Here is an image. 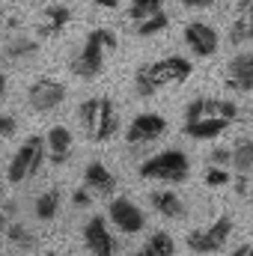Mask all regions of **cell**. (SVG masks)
<instances>
[{"label": "cell", "mask_w": 253, "mask_h": 256, "mask_svg": "<svg viewBox=\"0 0 253 256\" xmlns=\"http://www.w3.org/2000/svg\"><path fill=\"white\" fill-rule=\"evenodd\" d=\"M230 232H232V218L230 214H220L212 226H206V230H190L188 232V248L194 254H218L224 244H226V238H230Z\"/></svg>", "instance_id": "cell-5"}, {"label": "cell", "mask_w": 253, "mask_h": 256, "mask_svg": "<svg viewBox=\"0 0 253 256\" xmlns=\"http://www.w3.org/2000/svg\"><path fill=\"white\" fill-rule=\"evenodd\" d=\"M149 200H152V208L158 214H164V218H185V202L173 191H152Z\"/></svg>", "instance_id": "cell-17"}, {"label": "cell", "mask_w": 253, "mask_h": 256, "mask_svg": "<svg viewBox=\"0 0 253 256\" xmlns=\"http://www.w3.org/2000/svg\"><path fill=\"white\" fill-rule=\"evenodd\" d=\"M131 256H140V250H137V254H131Z\"/></svg>", "instance_id": "cell-38"}, {"label": "cell", "mask_w": 253, "mask_h": 256, "mask_svg": "<svg viewBox=\"0 0 253 256\" xmlns=\"http://www.w3.org/2000/svg\"><path fill=\"white\" fill-rule=\"evenodd\" d=\"M131 6H140V9H146L149 15H152V12H161V0H131Z\"/></svg>", "instance_id": "cell-29"}, {"label": "cell", "mask_w": 253, "mask_h": 256, "mask_svg": "<svg viewBox=\"0 0 253 256\" xmlns=\"http://www.w3.org/2000/svg\"><path fill=\"white\" fill-rule=\"evenodd\" d=\"M72 200H74V206H78V208H86V206L92 202V200H90V191H86V188L74 191V196H72Z\"/></svg>", "instance_id": "cell-30"}, {"label": "cell", "mask_w": 253, "mask_h": 256, "mask_svg": "<svg viewBox=\"0 0 253 256\" xmlns=\"http://www.w3.org/2000/svg\"><path fill=\"white\" fill-rule=\"evenodd\" d=\"M66 84L57 78H39L30 84L27 90V104L36 110V114H48V110H57L66 102Z\"/></svg>", "instance_id": "cell-6"}, {"label": "cell", "mask_w": 253, "mask_h": 256, "mask_svg": "<svg viewBox=\"0 0 253 256\" xmlns=\"http://www.w3.org/2000/svg\"><path fill=\"white\" fill-rule=\"evenodd\" d=\"M68 21H72V9H68V6H48L45 15H42L39 36H57Z\"/></svg>", "instance_id": "cell-18"}, {"label": "cell", "mask_w": 253, "mask_h": 256, "mask_svg": "<svg viewBox=\"0 0 253 256\" xmlns=\"http://www.w3.org/2000/svg\"><path fill=\"white\" fill-rule=\"evenodd\" d=\"M68 155H72V131L63 126H54L48 131V158H51V164H66L68 161Z\"/></svg>", "instance_id": "cell-15"}, {"label": "cell", "mask_w": 253, "mask_h": 256, "mask_svg": "<svg viewBox=\"0 0 253 256\" xmlns=\"http://www.w3.org/2000/svg\"><path fill=\"white\" fill-rule=\"evenodd\" d=\"M116 45H120V42H116V36H114L110 30H104V27L92 30V33L86 36L80 54L72 60V72H74L78 78H96V74L102 72V66H104V51H114Z\"/></svg>", "instance_id": "cell-1"}, {"label": "cell", "mask_w": 253, "mask_h": 256, "mask_svg": "<svg viewBox=\"0 0 253 256\" xmlns=\"http://www.w3.org/2000/svg\"><path fill=\"white\" fill-rule=\"evenodd\" d=\"M185 42L190 45L194 54L208 57V54L218 51V42H220V39H218L214 27H208V24H202V21H190L188 27H185Z\"/></svg>", "instance_id": "cell-10"}, {"label": "cell", "mask_w": 253, "mask_h": 256, "mask_svg": "<svg viewBox=\"0 0 253 256\" xmlns=\"http://www.w3.org/2000/svg\"><path fill=\"white\" fill-rule=\"evenodd\" d=\"M232 167L238 173H250L253 170V140H238L232 146Z\"/></svg>", "instance_id": "cell-20"}, {"label": "cell", "mask_w": 253, "mask_h": 256, "mask_svg": "<svg viewBox=\"0 0 253 256\" xmlns=\"http://www.w3.org/2000/svg\"><path fill=\"white\" fill-rule=\"evenodd\" d=\"M60 208V191H45L36 200V218L39 220H51Z\"/></svg>", "instance_id": "cell-22"}, {"label": "cell", "mask_w": 253, "mask_h": 256, "mask_svg": "<svg viewBox=\"0 0 253 256\" xmlns=\"http://www.w3.org/2000/svg\"><path fill=\"white\" fill-rule=\"evenodd\" d=\"M167 24H170V18H167L164 12H152L149 18L137 21V36H155V33L167 30Z\"/></svg>", "instance_id": "cell-23"}, {"label": "cell", "mask_w": 253, "mask_h": 256, "mask_svg": "<svg viewBox=\"0 0 253 256\" xmlns=\"http://www.w3.org/2000/svg\"><path fill=\"white\" fill-rule=\"evenodd\" d=\"M185 6H190V9H202V6H212V3H218V0H182Z\"/></svg>", "instance_id": "cell-32"}, {"label": "cell", "mask_w": 253, "mask_h": 256, "mask_svg": "<svg viewBox=\"0 0 253 256\" xmlns=\"http://www.w3.org/2000/svg\"><path fill=\"white\" fill-rule=\"evenodd\" d=\"M230 122H232V120H226V116H202V120L185 122V134L194 137V140H214L218 134L226 131Z\"/></svg>", "instance_id": "cell-13"}, {"label": "cell", "mask_w": 253, "mask_h": 256, "mask_svg": "<svg viewBox=\"0 0 253 256\" xmlns=\"http://www.w3.org/2000/svg\"><path fill=\"white\" fill-rule=\"evenodd\" d=\"M36 51H39V42H36V39H27V36H15V39L6 45V57H12V60L33 57Z\"/></svg>", "instance_id": "cell-21"}, {"label": "cell", "mask_w": 253, "mask_h": 256, "mask_svg": "<svg viewBox=\"0 0 253 256\" xmlns=\"http://www.w3.org/2000/svg\"><path fill=\"white\" fill-rule=\"evenodd\" d=\"M84 182H86V188H92L96 194H114L116 191V179H114V173H110L102 161H90V164H86Z\"/></svg>", "instance_id": "cell-14"}, {"label": "cell", "mask_w": 253, "mask_h": 256, "mask_svg": "<svg viewBox=\"0 0 253 256\" xmlns=\"http://www.w3.org/2000/svg\"><path fill=\"white\" fill-rule=\"evenodd\" d=\"M96 3H98V6H108V9H110V6H116V0H96Z\"/></svg>", "instance_id": "cell-35"}, {"label": "cell", "mask_w": 253, "mask_h": 256, "mask_svg": "<svg viewBox=\"0 0 253 256\" xmlns=\"http://www.w3.org/2000/svg\"><path fill=\"white\" fill-rule=\"evenodd\" d=\"M45 155H48L45 137H30V140H24V146L15 152V158H12L9 167H6L9 185H18V182L36 176V173L42 170V164H45Z\"/></svg>", "instance_id": "cell-3"}, {"label": "cell", "mask_w": 253, "mask_h": 256, "mask_svg": "<svg viewBox=\"0 0 253 256\" xmlns=\"http://www.w3.org/2000/svg\"><path fill=\"white\" fill-rule=\"evenodd\" d=\"M15 3H24V0H15Z\"/></svg>", "instance_id": "cell-39"}, {"label": "cell", "mask_w": 253, "mask_h": 256, "mask_svg": "<svg viewBox=\"0 0 253 256\" xmlns=\"http://www.w3.org/2000/svg\"><path fill=\"white\" fill-rule=\"evenodd\" d=\"M250 250H253V244H238V248L232 250V256H250Z\"/></svg>", "instance_id": "cell-33"}, {"label": "cell", "mask_w": 253, "mask_h": 256, "mask_svg": "<svg viewBox=\"0 0 253 256\" xmlns=\"http://www.w3.org/2000/svg\"><path fill=\"white\" fill-rule=\"evenodd\" d=\"M149 248H152V254L155 256H173L176 254V244H173V238H170L167 232H152Z\"/></svg>", "instance_id": "cell-24"}, {"label": "cell", "mask_w": 253, "mask_h": 256, "mask_svg": "<svg viewBox=\"0 0 253 256\" xmlns=\"http://www.w3.org/2000/svg\"><path fill=\"white\" fill-rule=\"evenodd\" d=\"M45 256H60V254H45Z\"/></svg>", "instance_id": "cell-37"}, {"label": "cell", "mask_w": 253, "mask_h": 256, "mask_svg": "<svg viewBox=\"0 0 253 256\" xmlns=\"http://www.w3.org/2000/svg\"><path fill=\"white\" fill-rule=\"evenodd\" d=\"M146 72H149V78L155 80V86L161 90V86H167V84H182L190 74V63L185 57H164V60H158V63H149Z\"/></svg>", "instance_id": "cell-8"}, {"label": "cell", "mask_w": 253, "mask_h": 256, "mask_svg": "<svg viewBox=\"0 0 253 256\" xmlns=\"http://www.w3.org/2000/svg\"><path fill=\"white\" fill-rule=\"evenodd\" d=\"M140 256H155V254H152V248H149V244H146V248H143V250H140Z\"/></svg>", "instance_id": "cell-36"}, {"label": "cell", "mask_w": 253, "mask_h": 256, "mask_svg": "<svg viewBox=\"0 0 253 256\" xmlns=\"http://www.w3.org/2000/svg\"><path fill=\"white\" fill-rule=\"evenodd\" d=\"M0 134H3V137H12V134H15V116H9V114L0 116Z\"/></svg>", "instance_id": "cell-28"}, {"label": "cell", "mask_w": 253, "mask_h": 256, "mask_svg": "<svg viewBox=\"0 0 253 256\" xmlns=\"http://www.w3.org/2000/svg\"><path fill=\"white\" fill-rule=\"evenodd\" d=\"M236 191H238V194H248V179H244V176H238V182H236Z\"/></svg>", "instance_id": "cell-34"}, {"label": "cell", "mask_w": 253, "mask_h": 256, "mask_svg": "<svg viewBox=\"0 0 253 256\" xmlns=\"http://www.w3.org/2000/svg\"><path fill=\"white\" fill-rule=\"evenodd\" d=\"M226 182H230V173H226V170H220V167H208V173H206V185H212V188L218 185V188H220V185H226Z\"/></svg>", "instance_id": "cell-26"}, {"label": "cell", "mask_w": 253, "mask_h": 256, "mask_svg": "<svg viewBox=\"0 0 253 256\" xmlns=\"http://www.w3.org/2000/svg\"><path fill=\"white\" fill-rule=\"evenodd\" d=\"M84 242L96 256H114V236L108 232V224L96 214L92 220H86L84 226Z\"/></svg>", "instance_id": "cell-11"}, {"label": "cell", "mask_w": 253, "mask_h": 256, "mask_svg": "<svg viewBox=\"0 0 253 256\" xmlns=\"http://www.w3.org/2000/svg\"><path fill=\"white\" fill-rule=\"evenodd\" d=\"M80 120L90 131V137L98 143L110 140L120 131V116H116V108L110 98H86L80 104Z\"/></svg>", "instance_id": "cell-2"}, {"label": "cell", "mask_w": 253, "mask_h": 256, "mask_svg": "<svg viewBox=\"0 0 253 256\" xmlns=\"http://www.w3.org/2000/svg\"><path fill=\"white\" fill-rule=\"evenodd\" d=\"M230 90L236 92H250L253 90V54H238L230 63Z\"/></svg>", "instance_id": "cell-12"}, {"label": "cell", "mask_w": 253, "mask_h": 256, "mask_svg": "<svg viewBox=\"0 0 253 256\" xmlns=\"http://www.w3.org/2000/svg\"><path fill=\"white\" fill-rule=\"evenodd\" d=\"M250 256H253V250H250Z\"/></svg>", "instance_id": "cell-40"}, {"label": "cell", "mask_w": 253, "mask_h": 256, "mask_svg": "<svg viewBox=\"0 0 253 256\" xmlns=\"http://www.w3.org/2000/svg\"><path fill=\"white\" fill-rule=\"evenodd\" d=\"M164 131H167V120L164 116H158V114H140V116L131 120V126L126 131V140L128 143H152Z\"/></svg>", "instance_id": "cell-9"}, {"label": "cell", "mask_w": 253, "mask_h": 256, "mask_svg": "<svg viewBox=\"0 0 253 256\" xmlns=\"http://www.w3.org/2000/svg\"><path fill=\"white\" fill-rule=\"evenodd\" d=\"M108 218H110V224H116V230L120 232H126V236H134V232H140L143 230V212L126 200V196H116V200H110V208H108Z\"/></svg>", "instance_id": "cell-7"}, {"label": "cell", "mask_w": 253, "mask_h": 256, "mask_svg": "<svg viewBox=\"0 0 253 256\" xmlns=\"http://www.w3.org/2000/svg\"><path fill=\"white\" fill-rule=\"evenodd\" d=\"M212 164H232V149L214 146V149H212Z\"/></svg>", "instance_id": "cell-27"}, {"label": "cell", "mask_w": 253, "mask_h": 256, "mask_svg": "<svg viewBox=\"0 0 253 256\" xmlns=\"http://www.w3.org/2000/svg\"><path fill=\"white\" fill-rule=\"evenodd\" d=\"M155 92H158V86H155V80L149 78L146 66H143V68H137V96H143V98H152Z\"/></svg>", "instance_id": "cell-25"}, {"label": "cell", "mask_w": 253, "mask_h": 256, "mask_svg": "<svg viewBox=\"0 0 253 256\" xmlns=\"http://www.w3.org/2000/svg\"><path fill=\"white\" fill-rule=\"evenodd\" d=\"M143 179H161V182H185L188 179V155L179 149L158 152L155 158L143 161L137 170Z\"/></svg>", "instance_id": "cell-4"}, {"label": "cell", "mask_w": 253, "mask_h": 256, "mask_svg": "<svg viewBox=\"0 0 253 256\" xmlns=\"http://www.w3.org/2000/svg\"><path fill=\"white\" fill-rule=\"evenodd\" d=\"M250 39H253V0H242L238 15H236L232 30H230V42L242 45V42H250Z\"/></svg>", "instance_id": "cell-16"}, {"label": "cell", "mask_w": 253, "mask_h": 256, "mask_svg": "<svg viewBox=\"0 0 253 256\" xmlns=\"http://www.w3.org/2000/svg\"><path fill=\"white\" fill-rule=\"evenodd\" d=\"M15 212H18L15 200H6V202H3V218H6V220H12V214H15Z\"/></svg>", "instance_id": "cell-31"}, {"label": "cell", "mask_w": 253, "mask_h": 256, "mask_svg": "<svg viewBox=\"0 0 253 256\" xmlns=\"http://www.w3.org/2000/svg\"><path fill=\"white\" fill-rule=\"evenodd\" d=\"M6 238H9L12 248H21V250H30V248L36 244L33 232H30L24 224H18V220H9V226H6Z\"/></svg>", "instance_id": "cell-19"}]
</instances>
